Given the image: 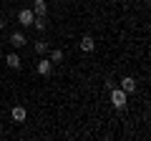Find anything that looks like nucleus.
<instances>
[{"mask_svg": "<svg viewBox=\"0 0 151 141\" xmlns=\"http://www.w3.org/2000/svg\"><path fill=\"white\" fill-rule=\"evenodd\" d=\"M126 96H129V93L121 91L119 86H113V88H111V103L116 106V109H124V106H126Z\"/></svg>", "mask_w": 151, "mask_h": 141, "instance_id": "f257e3e1", "label": "nucleus"}, {"mask_svg": "<svg viewBox=\"0 0 151 141\" xmlns=\"http://www.w3.org/2000/svg\"><path fill=\"white\" fill-rule=\"evenodd\" d=\"M33 18H35V13H33L30 8H23V10L18 13V23H20L23 28H30L33 25Z\"/></svg>", "mask_w": 151, "mask_h": 141, "instance_id": "f03ea898", "label": "nucleus"}, {"mask_svg": "<svg viewBox=\"0 0 151 141\" xmlns=\"http://www.w3.org/2000/svg\"><path fill=\"white\" fill-rule=\"evenodd\" d=\"M35 70L40 73V76H50V70H53V63H50V58H40L35 65Z\"/></svg>", "mask_w": 151, "mask_h": 141, "instance_id": "7ed1b4c3", "label": "nucleus"}, {"mask_svg": "<svg viewBox=\"0 0 151 141\" xmlns=\"http://www.w3.org/2000/svg\"><path fill=\"white\" fill-rule=\"evenodd\" d=\"M119 88H121V91H126V93H136V78H131V76L121 78Z\"/></svg>", "mask_w": 151, "mask_h": 141, "instance_id": "20e7f679", "label": "nucleus"}, {"mask_svg": "<svg viewBox=\"0 0 151 141\" xmlns=\"http://www.w3.org/2000/svg\"><path fill=\"white\" fill-rule=\"evenodd\" d=\"M10 45H13V48H23V45H25V35H23L20 30L10 33Z\"/></svg>", "mask_w": 151, "mask_h": 141, "instance_id": "39448f33", "label": "nucleus"}, {"mask_svg": "<svg viewBox=\"0 0 151 141\" xmlns=\"http://www.w3.org/2000/svg\"><path fill=\"white\" fill-rule=\"evenodd\" d=\"M81 50H86V53L96 50V40H93V35H83V38H81Z\"/></svg>", "mask_w": 151, "mask_h": 141, "instance_id": "423d86ee", "label": "nucleus"}, {"mask_svg": "<svg viewBox=\"0 0 151 141\" xmlns=\"http://www.w3.org/2000/svg\"><path fill=\"white\" fill-rule=\"evenodd\" d=\"M10 116H13V121H18V124H23V121H25V109H23V106H15V109L10 111Z\"/></svg>", "mask_w": 151, "mask_h": 141, "instance_id": "0eeeda50", "label": "nucleus"}, {"mask_svg": "<svg viewBox=\"0 0 151 141\" xmlns=\"http://www.w3.org/2000/svg\"><path fill=\"white\" fill-rule=\"evenodd\" d=\"M5 63H8V68H20V55L18 53H8V58H5Z\"/></svg>", "mask_w": 151, "mask_h": 141, "instance_id": "6e6552de", "label": "nucleus"}, {"mask_svg": "<svg viewBox=\"0 0 151 141\" xmlns=\"http://www.w3.org/2000/svg\"><path fill=\"white\" fill-rule=\"evenodd\" d=\"M33 13H35V15H45V13H48V5H45V0H35V5H33Z\"/></svg>", "mask_w": 151, "mask_h": 141, "instance_id": "1a4fd4ad", "label": "nucleus"}, {"mask_svg": "<svg viewBox=\"0 0 151 141\" xmlns=\"http://www.w3.org/2000/svg\"><path fill=\"white\" fill-rule=\"evenodd\" d=\"M35 53H38V55H45V53H48V43H45L43 38L35 40Z\"/></svg>", "mask_w": 151, "mask_h": 141, "instance_id": "9d476101", "label": "nucleus"}, {"mask_svg": "<svg viewBox=\"0 0 151 141\" xmlns=\"http://www.w3.org/2000/svg\"><path fill=\"white\" fill-rule=\"evenodd\" d=\"M60 60H63V50L53 48V50H50V63H60Z\"/></svg>", "mask_w": 151, "mask_h": 141, "instance_id": "9b49d317", "label": "nucleus"}, {"mask_svg": "<svg viewBox=\"0 0 151 141\" xmlns=\"http://www.w3.org/2000/svg\"><path fill=\"white\" fill-rule=\"evenodd\" d=\"M3 28H5V20H3V18H0V30H3Z\"/></svg>", "mask_w": 151, "mask_h": 141, "instance_id": "f8f14e48", "label": "nucleus"}]
</instances>
